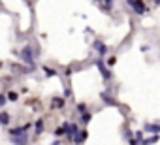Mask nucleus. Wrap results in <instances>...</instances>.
I'll return each instance as SVG.
<instances>
[{"mask_svg": "<svg viewBox=\"0 0 160 145\" xmlns=\"http://www.w3.org/2000/svg\"><path fill=\"white\" fill-rule=\"evenodd\" d=\"M128 6H130L136 13H143V12H145V4H143V0H128Z\"/></svg>", "mask_w": 160, "mask_h": 145, "instance_id": "obj_1", "label": "nucleus"}, {"mask_svg": "<svg viewBox=\"0 0 160 145\" xmlns=\"http://www.w3.org/2000/svg\"><path fill=\"white\" fill-rule=\"evenodd\" d=\"M62 106H64V100H62V98H55V100H53V108H55V109H60Z\"/></svg>", "mask_w": 160, "mask_h": 145, "instance_id": "obj_2", "label": "nucleus"}, {"mask_svg": "<svg viewBox=\"0 0 160 145\" xmlns=\"http://www.w3.org/2000/svg\"><path fill=\"white\" fill-rule=\"evenodd\" d=\"M10 122V117H8V113H0V124H8Z\"/></svg>", "mask_w": 160, "mask_h": 145, "instance_id": "obj_3", "label": "nucleus"}, {"mask_svg": "<svg viewBox=\"0 0 160 145\" xmlns=\"http://www.w3.org/2000/svg\"><path fill=\"white\" fill-rule=\"evenodd\" d=\"M42 128H43V121H36V132L38 134L42 132Z\"/></svg>", "mask_w": 160, "mask_h": 145, "instance_id": "obj_4", "label": "nucleus"}, {"mask_svg": "<svg viewBox=\"0 0 160 145\" xmlns=\"http://www.w3.org/2000/svg\"><path fill=\"white\" fill-rule=\"evenodd\" d=\"M145 128L147 130H152V132H160V126H154V124H147Z\"/></svg>", "mask_w": 160, "mask_h": 145, "instance_id": "obj_5", "label": "nucleus"}, {"mask_svg": "<svg viewBox=\"0 0 160 145\" xmlns=\"http://www.w3.org/2000/svg\"><path fill=\"white\" fill-rule=\"evenodd\" d=\"M8 98H10V100H17V92H10Z\"/></svg>", "mask_w": 160, "mask_h": 145, "instance_id": "obj_6", "label": "nucleus"}, {"mask_svg": "<svg viewBox=\"0 0 160 145\" xmlns=\"http://www.w3.org/2000/svg\"><path fill=\"white\" fill-rule=\"evenodd\" d=\"M0 104H4V96H0Z\"/></svg>", "mask_w": 160, "mask_h": 145, "instance_id": "obj_7", "label": "nucleus"}, {"mask_svg": "<svg viewBox=\"0 0 160 145\" xmlns=\"http://www.w3.org/2000/svg\"><path fill=\"white\" fill-rule=\"evenodd\" d=\"M156 4H160V0H156Z\"/></svg>", "mask_w": 160, "mask_h": 145, "instance_id": "obj_8", "label": "nucleus"}]
</instances>
